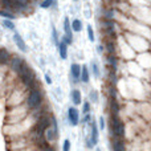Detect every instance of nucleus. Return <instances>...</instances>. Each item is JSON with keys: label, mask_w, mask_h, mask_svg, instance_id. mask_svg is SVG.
Instances as JSON below:
<instances>
[{"label": "nucleus", "mask_w": 151, "mask_h": 151, "mask_svg": "<svg viewBox=\"0 0 151 151\" xmlns=\"http://www.w3.org/2000/svg\"><path fill=\"white\" fill-rule=\"evenodd\" d=\"M20 74V78L23 81V83L27 86L28 89H33L35 88V82H36V76H35L33 70L27 65L25 63L23 64V66L20 68V70L17 72Z\"/></svg>", "instance_id": "f257e3e1"}, {"label": "nucleus", "mask_w": 151, "mask_h": 151, "mask_svg": "<svg viewBox=\"0 0 151 151\" xmlns=\"http://www.w3.org/2000/svg\"><path fill=\"white\" fill-rule=\"evenodd\" d=\"M41 104H42L41 90H39V89H36V88L31 89V91H29V94H28V98H27V105H28V107L31 110L39 109V107L41 106Z\"/></svg>", "instance_id": "f03ea898"}, {"label": "nucleus", "mask_w": 151, "mask_h": 151, "mask_svg": "<svg viewBox=\"0 0 151 151\" xmlns=\"http://www.w3.org/2000/svg\"><path fill=\"white\" fill-rule=\"evenodd\" d=\"M113 134L117 138H123L125 135V125L119 119L118 114H113Z\"/></svg>", "instance_id": "7ed1b4c3"}, {"label": "nucleus", "mask_w": 151, "mask_h": 151, "mask_svg": "<svg viewBox=\"0 0 151 151\" xmlns=\"http://www.w3.org/2000/svg\"><path fill=\"white\" fill-rule=\"evenodd\" d=\"M50 126V119L47 115H42L36 123V127H35V133L37 134V137H42L44 135V131L47 130Z\"/></svg>", "instance_id": "20e7f679"}, {"label": "nucleus", "mask_w": 151, "mask_h": 151, "mask_svg": "<svg viewBox=\"0 0 151 151\" xmlns=\"http://www.w3.org/2000/svg\"><path fill=\"white\" fill-rule=\"evenodd\" d=\"M68 119L72 126H77L80 123V113L74 106H70L68 109Z\"/></svg>", "instance_id": "39448f33"}, {"label": "nucleus", "mask_w": 151, "mask_h": 151, "mask_svg": "<svg viewBox=\"0 0 151 151\" xmlns=\"http://www.w3.org/2000/svg\"><path fill=\"white\" fill-rule=\"evenodd\" d=\"M104 28H105V32H106L107 36H115V23L111 20H105L104 23Z\"/></svg>", "instance_id": "423d86ee"}, {"label": "nucleus", "mask_w": 151, "mask_h": 151, "mask_svg": "<svg viewBox=\"0 0 151 151\" xmlns=\"http://www.w3.org/2000/svg\"><path fill=\"white\" fill-rule=\"evenodd\" d=\"M13 41H15L16 47H17L19 49L21 50V52H27V45H25V41H24L23 37H21L20 35L17 33V32H15V35H13Z\"/></svg>", "instance_id": "0eeeda50"}, {"label": "nucleus", "mask_w": 151, "mask_h": 151, "mask_svg": "<svg viewBox=\"0 0 151 151\" xmlns=\"http://www.w3.org/2000/svg\"><path fill=\"white\" fill-rule=\"evenodd\" d=\"M64 32H65V37L69 40V41H73V31H72V27H70V21H69L68 17H65L64 20Z\"/></svg>", "instance_id": "6e6552de"}, {"label": "nucleus", "mask_w": 151, "mask_h": 151, "mask_svg": "<svg viewBox=\"0 0 151 151\" xmlns=\"http://www.w3.org/2000/svg\"><path fill=\"white\" fill-rule=\"evenodd\" d=\"M24 64V60L21 57H19V56H15V57L11 58V69L15 72H19L20 70V68L23 66Z\"/></svg>", "instance_id": "1a4fd4ad"}, {"label": "nucleus", "mask_w": 151, "mask_h": 151, "mask_svg": "<svg viewBox=\"0 0 151 151\" xmlns=\"http://www.w3.org/2000/svg\"><path fill=\"white\" fill-rule=\"evenodd\" d=\"M70 74L73 77V81L74 82H78L80 81V76H81V65L78 64H72L70 65Z\"/></svg>", "instance_id": "9d476101"}, {"label": "nucleus", "mask_w": 151, "mask_h": 151, "mask_svg": "<svg viewBox=\"0 0 151 151\" xmlns=\"http://www.w3.org/2000/svg\"><path fill=\"white\" fill-rule=\"evenodd\" d=\"M58 53H60V57L63 58V60H66L68 58V44H66L65 41H58Z\"/></svg>", "instance_id": "9b49d317"}, {"label": "nucleus", "mask_w": 151, "mask_h": 151, "mask_svg": "<svg viewBox=\"0 0 151 151\" xmlns=\"http://www.w3.org/2000/svg\"><path fill=\"white\" fill-rule=\"evenodd\" d=\"M98 126H97V123L94 122H91V134H90V142L93 143V146L94 145H97L98 143Z\"/></svg>", "instance_id": "f8f14e48"}, {"label": "nucleus", "mask_w": 151, "mask_h": 151, "mask_svg": "<svg viewBox=\"0 0 151 151\" xmlns=\"http://www.w3.org/2000/svg\"><path fill=\"white\" fill-rule=\"evenodd\" d=\"M11 60V55L7 49L0 48V64H7Z\"/></svg>", "instance_id": "ddd939ff"}, {"label": "nucleus", "mask_w": 151, "mask_h": 151, "mask_svg": "<svg viewBox=\"0 0 151 151\" xmlns=\"http://www.w3.org/2000/svg\"><path fill=\"white\" fill-rule=\"evenodd\" d=\"M80 80L82 81V82H85V83L89 82V69H88V65H82V66H81Z\"/></svg>", "instance_id": "4468645a"}, {"label": "nucleus", "mask_w": 151, "mask_h": 151, "mask_svg": "<svg viewBox=\"0 0 151 151\" xmlns=\"http://www.w3.org/2000/svg\"><path fill=\"white\" fill-rule=\"evenodd\" d=\"M72 101H73L74 105H80L82 102V96H81V91L78 89H74L72 91Z\"/></svg>", "instance_id": "2eb2a0df"}, {"label": "nucleus", "mask_w": 151, "mask_h": 151, "mask_svg": "<svg viewBox=\"0 0 151 151\" xmlns=\"http://www.w3.org/2000/svg\"><path fill=\"white\" fill-rule=\"evenodd\" d=\"M44 135H45V138H47L48 142H53V141H55V139L58 137V134H56L55 130H52V129L48 127L47 130L44 131Z\"/></svg>", "instance_id": "dca6fc26"}, {"label": "nucleus", "mask_w": 151, "mask_h": 151, "mask_svg": "<svg viewBox=\"0 0 151 151\" xmlns=\"http://www.w3.org/2000/svg\"><path fill=\"white\" fill-rule=\"evenodd\" d=\"M110 110L113 114H119V104L117 98H110Z\"/></svg>", "instance_id": "f3484780"}, {"label": "nucleus", "mask_w": 151, "mask_h": 151, "mask_svg": "<svg viewBox=\"0 0 151 151\" xmlns=\"http://www.w3.org/2000/svg\"><path fill=\"white\" fill-rule=\"evenodd\" d=\"M107 63H109V65L113 68V72L117 70V68H118V58L115 57L114 55H109V56H107Z\"/></svg>", "instance_id": "a211bd4d"}, {"label": "nucleus", "mask_w": 151, "mask_h": 151, "mask_svg": "<svg viewBox=\"0 0 151 151\" xmlns=\"http://www.w3.org/2000/svg\"><path fill=\"white\" fill-rule=\"evenodd\" d=\"M70 27L73 32H81L82 31V21L76 19V20H73V23H70Z\"/></svg>", "instance_id": "6ab92c4d"}, {"label": "nucleus", "mask_w": 151, "mask_h": 151, "mask_svg": "<svg viewBox=\"0 0 151 151\" xmlns=\"http://www.w3.org/2000/svg\"><path fill=\"white\" fill-rule=\"evenodd\" d=\"M0 4L3 5V8L7 11L13 9V4H15V0H0Z\"/></svg>", "instance_id": "aec40b11"}, {"label": "nucleus", "mask_w": 151, "mask_h": 151, "mask_svg": "<svg viewBox=\"0 0 151 151\" xmlns=\"http://www.w3.org/2000/svg\"><path fill=\"white\" fill-rule=\"evenodd\" d=\"M113 150L115 151H121V150H126V146L121 139H117V141L113 142Z\"/></svg>", "instance_id": "412c9836"}, {"label": "nucleus", "mask_w": 151, "mask_h": 151, "mask_svg": "<svg viewBox=\"0 0 151 151\" xmlns=\"http://www.w3.org/2000/svg\"><path fill=\"white\" fill-rule=\"evenodd\" d=\"M55 4H56V0H42L40 7L44 8V9H48V8L55 7Z\"/></svg>", "instance_id": "4be33fe9"}, {"label": "nucleus", "mask_w": 151, "mask_h": 151, "mask_svg": "<svg viewBox=\"0 0 151 151\" xmlns=\"http://www.w3.org/2000/svg\"><path fill=\"white\" fill-rule=\"evenodd\" d=\"M91 72H93L94 77L99 78L101 73H99V66H98V64H97V61H93V63H91Z\"/></svg>", "instance_id": "5701e85b"}, {"label": "nucleus", "mask_w": 151, "mask_h": 151, "mask_svg": "<svg viewBox=\"0 0 151 151\" xmlns=\"http://www.w3.org/2000/svg\"><path fill=\"white\" fill-rule=\"evenodd\" d=\"M3 27L9 29V31H15V24H13L12 20H9V19H4V20H3Z\"/></svg>", "instance_id": "b1692460"}, {"label": "nucleus", "mask_w": 151, "mask_h": 151, "mask_svg": "<svg viewBox=\"0 0 151 151\" xmlns=\"http://www.w3.org/2000/svg\"><path fill=\"white\" fill-rule=\"evenodd\" d=\"M0 16L4 19H9V20H13V19H15V15L11 13L9 11H7V9H0Z\"/></svg>", "instance_id": "393cba45"}, {"label": "nucleus", "mask_w": 151, "mask_h": 151, "mask_svg": "<svg viewBox=\"0 0 151 151\" xmlns=\"http://www.w3.org/2000/svg\"><path fill=\"white\" fill-rule=\"evenodd\" d=\"M86 32H88V39H89V41L93 42L94 40H96V37H94V31H93V28H91V25H88V27H86Z\"/></svg>", "instance_id": "a878e982"}, {"label": "nucleus", "mask_w": 151, "mask_h": 151, "mask_svg": "<svg viewBox=\"0 0 151 151\" xmlns=\"http://www.w3.org/2000/svg\"><path fill=\"white\" fill-rule=\"evenodd\" d=\"M89 99H90V102H93V104L98 102V93H97L96 90H91L90 94H89Z\"/></svg>", "instance_id": "bb28decb"}, {"label": "nucleus", "mask_w": 151, "mask_h": 151, "mask_svg": "<svg viewBox=\"0 0 151 151\" xmlns=\"http://www.w3.org/2000/svg\"><path fill=\"white\" fill-rule=\"evenodd\" d=\"M52 40H53V42H55V45L57 47L58 45V33L55 27H52Z\"/></svg>", "instance_id": "cd10ccee"}, {"label": "nucleus", "mask_w": 151, "mask_h": 151, "mask_svg": "<svg viewBox=\"0 0 151 151\" xmlns=\"http://www.w3.org/2000/svg\"><path fill=\"white\" fill-rule=\"evenodd\" d=\"M106 50H107V52H109V55H114V52H115L114 42H111V41H107V44H106Z\"/></svg>", "instance_id": "c85d7f7f"}, {"label": "nucleus", "mask_w": 151, "mask_h": 151, "mask_svg": "<svg viewBox=\"0 0 151 151\" xmlns=\"http://www.w3.org/2000/svg\"><path fill=\"white\" fill-rule=\"evenodd\" d=\"M104 17H105V20H111V19H114V11L113 9H106L105 11Z\"/></svg>", "instance_id": "c756f323"}, {"label": "nucleus", "mask_w": 151, "mask_h": 151, "mask_svg": "<svg viewBox=\"0 0 151 151\" xmlns=\"http://www.w3.org/2000/svg\"><path fill=\"white\" fill-rule=\"evenodd\" d=\"M109 94H110V98H117V90H115L114 85L109 88Z\"/></svg>", "instance_id": "7c9ffc66"}, {"label": "nucleus", "mask_w": 151, "mask_h": 151, "mask_svg": "<svg viewBox=\"0 0 151 151\" xmlns=\"http://www.w3.org/2000/svg\"><path fill=\"white\" fill-rule=\"evenodd\" d=\"M82 111H83V114H85V113H90V102H89V101L83 102V106H82Z\"/></svg>", "instance_id": "2f4dec72"}, {"label": "nucleus", "mask_w": 151, "mask_h": 151, "mask_svg": "<svg viewBox=\"0 0 151 151\" xmlns=\"http://www.w3.org/2000/svg\"><path fill=\"white\" fill-rule=\"evenodd\" d=\"M63 150H64V151H68V150H70V141H69V139H65V141H64Z\"/></svg>", "instance_id": "473e14b6"}, {"label": "nucleus", "mask_w": 151, "mask_h": 151, "mask_svg": "<svg viewBox=\"0 0 151 151\" xmlns=\"http://www.w3.org/2000/svg\"><path fill=\"white\" fill-rule=\"evenodd\" d=\"M90 121H91L90 113H85V117L82 118V121H81V122H82V123H88V122H90Z\"/></svg>", "instance_id": "72a5a7b5"}, {"label": "nucleus", "mask_w": 151, "mask_h": 151, "mask_svg": "<svg viewBox=\"0 0 151 151\" xmlns=\"http://www.w3.org/2000/svg\"><path fill=\"white\" fill-rule=\"evenodd\" d=\"M99 127H101V130H104V129H105V119H104V117L99 118Z\"/></svg>", "instance_id": "f704fd0d"}, {"label": "nucleus", "mask_w": 151, "mask_h": 151, "mask_svg": "<svg viewBox=\"0 0 151 151\" xmlns=\"http://www.w3.org/2000/svg\"><path fill=\"white\" fill-rule=\"evenodd\" d=\"M45 82H47L48 85H52V80H50L49 74H45Z\"/></svg>", "instance_id": "c9c22d12"}, {"label": "nucleus", "mask_w": 151, "mask_h": 151, "mask_svg": "<svg viewBox=\"0 0 151 151\" xmlns=\"http://www.w3.org/2000/svg\"><path fill=\"white\" fill-rule=\"evenodd\" d=\"M97 52H98V53L104 52V45H101V44H99V45H97Z\"/></svg>", "instance_id": "e433bc0d"}, {"label": "nucleus", "mask_w": 151, "mask_h": 151, "mask_svg": "<svg viewBox=\"0 0 151 151\" xmlns=\"http://www.w3.org/2000/svg\"><path fill=\"white\" fill-rule=\"evenodd\" d=\"M117 1H122V0H117Z\"/></svg>", "instance_id": "4c0bfd02"}, {"label": "nucleus", "mask_w": 151, "mask_h": 151, "mask_svg": "<svg viewBox=\"0 0 151 151\" xmlns=\"http://www.w3.org/2000/svg\"><path fill=\"white\" fill-rule=\"evenodd\" d=\"M74 1H78V0H74Z\"/></svg>", "instance_id": "58836bf2"}]
</instances>
